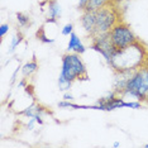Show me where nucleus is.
<instances>
[{
	"instance_id": "1",
	"label": "nucleus",
	"mask_w": 148,
	"mask_h": 148,
	"mask_svg": "<svg viewBox=\"0 0 148 148\" xmlns=\"http://www.w3.org/2000/svg\"><path fill=\"white\" fill-rule=\"evenodd\" d=\"M75 80H87L86 66L79 53H66L62 57V69L58 77L61 91H70Z\"/></svg>"
},
{
	"instance_id": "2",
	"label": "nucleus",
	"mask_w": 148,
	"mask_h": 148,
	"mask_svg": "<svg viewBox=\"0 0 148 148\" xmlns=\"http://www.w3.org/2000/svg\"><path fill=\"white\" fill-rule=\"evenodd\" d=\"M144 57H146L144 47L136 42L125 48L116 49L109 65L116 72H133L142 66Z\"/></svg>"
},
{
	"instance_id": "3",
	"label": "nucleus",
	"mask_w": 148,
	"mask_h": 148,
	"mask_svg": "<svg viewBox=\"0 0 148 148\" xmlns=\"http://www.w3.org/2000/svg\"><path fill=\"white\" fill-rule=\"evenodd\" d=\"M119 96H130L138 101L148 103V67L140 66L130 73L125 89Z\"/></svg>"
},
{
	"instance_id": "4",
	"label": "nucleus",
	"mask_w": 148,
	"mask_h": 148,
	"mask_svg": "<svg viewBox=\"0 0 148 148\" xmlns=\"http://www.w3.org/2000/svg\"><path fill=\"white\" fill-rule=\"evenodd\" d=\"M110 41L116 49H122L137 42V37L125 23H116L109 32Z\"/></svg>"
},
{
	"instance_id": "5",
	"label": "nucleus",
	"mask_w": 148,
	"mask_h": 148,
	"mask_svg": "<svg viewBox=\"0 0 148 148\" xmlns=\"http://www.w3.org/2000/svg\"><path fill=\"white\" fill-rule=\"evenodd\" d=\"M95 18H96L95 34L109 33L110 29L118 23L116 12L114 10V8H110V6H108V5L104 6V8H101V9H99L97 12H95Z\"/></svg>"
},
{
	"instance_id": "6",
	"label": "nucleus",
	"mask_w": 148,
	"mask_h": 148,
	"mask_svg": "<svg viewBox=\"0 0 148 148\" xmlns=\"http://www.w3.org/2000/svg\"><path fill=\"white\" fill-rule=\"evenodd\" d=\"M92 38V43L90 46V48L94 51L99 52L100 55L104 56V58L106 60L108 63H110L113 56L115 55L116 48L113 46L112 41H110L109 33H101V34H95Z\"/></svg>"
},
{
	"instance_id": "7",
	"label": "nucleus",
	"mask_w": 148,
	"mask_h": 148,
	"mask_svg": "<svg viewBox=\"0 0 148 148\" xmlns=\"http://www.w3.org/2000/svg\"><path fill=\"white\" fill-rule=\"evenodd\" d=\"M81 24L86 33H89L91 37L95 34V27H96L95 12H84L81 16Z\"/></svg>"
},
{
	"instance_id": "8",
	"label": "nucleus",
	"mask_w": 148,
	"mask_h": 148,
	"mask_svg": "<svg viewBox=\"0 0 148 148\" xmlns=\"http://www.w3.org/2000/svg\"><path fill=\"white\" fill-rule=\"evenodd\" d=\"M67 51L76 52V53H79V55H82V53L86 51L85 46L82 45L81 39L79 38V36H77L75 32H72L71 34H70V41H69V45H67Z\"/></svg>"
},
{
	"instance_id": "9",
	"label": "nucleus",
	"mask_w": 148,
	"mask_h": 148,
	"mask_svg": "<svg viewBox=\"0 0 148 148\" xmlns=\"http://www.w3.org/2000/svg\"><path fill=\"white\" fill-rule=\"evenodd\" d=\"M48 10H47V23H56L61 18V6L56 1V0H51L48 1Z\"/></svg>"
},
{
	"instance_id": "10",
	"label": "nucleus",
	"mask_w": 148,
	"mask_h": 148,
	"mask_svg": "<svg viewBox=\"0 0 148 148\" xmlns=\"http://www.w3.org/2000/svg\"><path fill=\"white\" fill-rule=\"evenodd\" d=\"M112 0H89L84 12H97L99 9L106 6Z\"/></svg>"
},
{
	"instance_id": "11",
	"label": "nucleus",
	"mask_w": 148,
	"mask_h": 148,
	"mask_svg": "<svg viewBox=\"0 0 148 148\" xmlns=\"http://www.w3.org/2000/svg\"><path fill=\"white\" fill-rule=\"evenodd\" d=\"M37 70H38V63H37L36 57H34L33 61L25 63V65L22 67V73H23V76L24 77H31L33 73L37 72Z\"/></svg>"
},
{
	"instance_id": "12",
	"label": "nucleus",
	"mask_w": 148,
	"mask_h": 148,
	"mask_svg": "<svg viewBox=\"0 0 148 148\" xmlns=\"http://www.w3.org/2000/svg\"><path fill=\"white\" fill-rule=\"evenodd\" d=\"M16 21H18L21 27L31 25V18H29V15L24 14V13H16Z\"/></svg>"
},
{
	"instance_id": "13",
	"label": "nucleus",
	"mask_w": 148,
	"mask_h": 148,
	"mask_svg": "<svg viewBox=\"0 0 148 148\" xmlns=\"http://www.w3.org/2000/svg\"><path fill=\"white\" fill-rule=\"evenodd\" d=\"M22 41H23V36L21 34V33H16V34L12 38V42H10V49H9V53H13V52H14V49L19 46V43H21Z\"/></svg>"
},
{
	"instance_id": "14",
	"label": "nucleus",
	"mask_w": 148,
	"mask_h": 148,
	"mask_svg": "<svg viewBox=\"0 0 148 148\" xmlns=\"http://www.w3.org/2000/svg\"><path fill=\"white\" fill-rule=\"evenodd\" d=\"M43 28H45V27H42V28L37 32V38H38L41 42H43V43H53L55 42V38H48L47 34L45 33V29Z\"/></svg>"
},
{
	"instance_id": "15",
	"label": "nucleus",
	"mask_w": 148,
	"mask_h": 148,
	"mask_svg": "<svg viewBox=\"0 0 148 148\" xmlns=\"http://www.w3.org/2000/svg\"><path fill=\"white\" fill-rule=\"evenodd\" d=\"M73 32V24L72 23H67V24L62 28V36H70Z\"/></svg>"
},
{
	"instance_id": "16",
	"label": "nucleus",
	"mask_w": 148,
	"mask_h": 148,
	"mask_svg": "<svg viewBox=\"0 0 148 148\" xmlns=\"http://www.w3.org/2000/svg\"><path fill=\"white\" fill-rule=\"evenodd\" d=\"M8 32H9V24H6V23H3V24L0 25V36L5 37V34Z\"/></svg>"
},
{
	"instance_id": "17",
	"label": "nucleus",
	"mask_w": 148,
	"mask_h": 148,
	"mask_svg": "<svg viewBox=\"0 0 148 148\" xmlns=\"http://www.w3.org/2000/svg\"><path fill=\"white\" fill-rule=\"evenodd\" d=\"M87 3H89V0H80V3H79V5H77V8H79L80 10H85Z\"/></svg>"
},
{
	"instance_id": "18",
	"label": "nucleus",
	"mask_w": 148,
	"mask_h": 148,
	"mask_svg": "<svg viewBox=\"0 0 148 148\" xmlns=\"http://www.w3.org/2000/svg\"><path fill=\"white\" fill-rule=\"evenodd\" d=\"M36 123H37L36 118H31V120H29V123H28V125H27V128H28V129H33V127H34Z\"/></svg>"
},
{
	"instance_id": "19",
	"label": "nucleus",
	"mask_w": 148,
	"mask_h": 148,
	"mask_svg": "<svg viewBox=\"0 0 148 148\" xmlns=\"http://www.w3.org/2000/svg\"><path fill=\"white\" fill-rule=\"evenodd\" d=\"M63 100H69V101H71V100H73V96L69 91H65V94H63Z\"/></svg>"
},
{
	"instance_id": "20",
	"label": "nucleus",
	"mask_w": 148,
	"mask_h": 148,
	"mask_svg": "<svg viewBox=\"0 0 148 148\" xmlns=\"http://www.w3.org/2000/svg\"><path fill=\"white\" fill-rule=\"evenodd\" d=\"M113 146L115 147V148H118V147H120V143H119V142H114V144H113Z\"/></svg>"
},
{
	"instance_id": "21",
	"label": "nucleus",
	"mask_w": 148,
	"mask_h": 148,
	"mask_svg": "<svg viewBox=\"0 0 148 148\" xmlns=\"http://www.w3.org/2000/svg\"><path fill=\"white\" fill-rule=\"evenodd\" d=\"M144 147H146V148H148V144H146V146H144Z\"/></svg>"
},
{
	"instance_id": "22",
	"label": "nucleus",
	"mask_w": 148,
	"mask_h": 148,
	"mask_svg": "<svg viewBox=\"0 0 148 148\" xmlns=\"http://www.w3.org/2000/svg\"><path fill=\"white\" fill-rule=\"evenodd\" d=\"M46 1H51V0H46Z\"/></svg>"
}]
</instances>
